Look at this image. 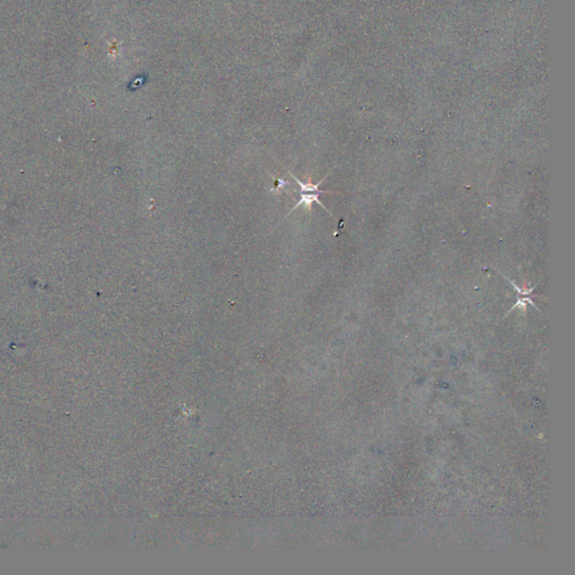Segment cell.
<instances>
[{
    "label": "cell",
    "instance_id": "6da1fadb",
    "mask_svg": "<svg viewBox=\"0 0 575 575\" xmlns=\"http://www.w3.org/2000/svg\"><path fill=\"white\" fill-rule=\"evenodd\" d=\"M319 195H321V193H319V192H313V193H310V195H309V193L300 192V196H301V197H300V200L298 201V204H297L296 206H294V207H293L292 209H291L290 212L288 213V215H287V217L289 216L290 213L292 212L293 210H296V209L299 207V206H301V205H305L307 208H309V209H310V208H312V205H313L314 203H316V204H318V205H319V206H321V207L324 208L325 210L327 211L330 216L334 217V216H333V213L330 212V211L328 210V209L325 207L324 204H322L321 201L319 200Z\"/></svg>",
    "mask_w": 575,
    "mask_h": 575
},
{
    "label": "cell",
    "instance_id": "7a4b0ae2",
    "mask_svg": "<svg viewBox=\"0 0 575 575\" xmlns=\"http://www.w3.org/2000/svg\"><path fill=\"white\" fill-rule=\"evenodd\" d=\"M289 174H290L291 177H292V178L294 179V180L297 181V183H298L299 185H300V189H301V191H300V192H319V193H334L333 191H327V190H319V185L322 183V182L325 181V179L328 177V174H329V173H328L327 176H326L324 179H321V180H320L319 182H318V183H316V184H313V183H312V179H308V182H307V183H304V182H301L300 180H299V179H297L296 177H294L293 174L291 173V172H289Z\"/></svg>",
    "mask_w": 575,
    "mask_h": 575
}]
</instances>
